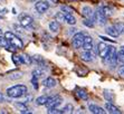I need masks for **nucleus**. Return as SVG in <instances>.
<instances>
[{
	"instance_id": "obj_1",
	"label": "nucleus",
	"mask_w": 124,
	"mask_h": 114,
	"mask_svg": "<svg viewBox=\"0 0 124 114\" xmlns=\"http://www.w3.org/2000/svg\"><path fill=\"white\" fill-rule=\"evenodd\" d=\"M28 92V89H27L26 85H15V86H11L7 90V95L11 98H19V97H23V95L26 94Z\"/></svg>"
},
{
	"instance_id": "obj_2",
	"label": "nucleus",
	"mask_w": 124,
	"mask_h": 114,
	"mask_svg": "<svg viewBox=\"0 0 124 114\" xmlns=\"http://www.w3.org/2000/svg\"><path fill=\"white\" fill-rule=\"evenodd\" d=\"M5 37L8 39V41L10 44H11L12 46H15L17 49H19V48H23V40L20 39V38L18 37V36H16V35L14 34V33H11V32H7L6 34H5Z\"/></svg>"
},
{
	"instance_id": "obj_3",
	"label": "nucleus",
	"mask_w": 124,
	"mask_h": 114,
	"mask_svg": "<svg viewBox=\"0 0 124 114\" xmlns=\"http://www.w3.org/2000/svg\"><path fill=\"white\" fill-rule=\"evenodd\" d=\"M84 38H85V34L84 33H77L74 35V37L72 39V45L75 49L82 48V46L84 44Z\"/></svg>"
},
{
	"instance_id": "obj_4",
	"label": "nucleus",
	"mask_w": 124,
	"mask_h": 114,
	"mask_svg": "<svg viewBox=\"0 0 124 114\" xmlns=\"http://www.w3.org/2000/svg\"><path fill=\"white\" fill-rule=\"evenodd\" d=\"M19 21H20V25L23 26V27H29V26L34 23V19H32V17H30L29 15L21 14L20 16H19Z\"/></svg>"
},
{
	"instance_id": "obj_5",
	"label": "nucleus",
	"mask_w": 124,
	"mask_h": 114,
	"mask_svg": "<svg viewBox=\"0 0 124 114\" xmlns=\"http://www.w3.org/2000/svg\"><path fill=\"white\" fill-rule=\"evenodd\" d=\"M82 15H83L85 18H88V19L93 20V21L95 19V11L88 6H84L83 8H82Z\"/></svg>"
},
{
	"instance_id": "obj_6",
	"label": "nucleus",
	"mask_w": 124,
	"mask_h": 114,
	"mask_svg": "<svg viewBox=\"0 0 124 114\" xmlns=\"http://www.w3.org/2000/svg\"><path fill=\"white\" fill-rule=\"evenodd\" d=\"M106 20H107V17H105V15L103 14L101 7H100V8L95 11V19H94V23L97 21L100 25H105V24H106Z\"/></svg>"
},
{
	"instance_id": "obj_7",
	"label": "nucleus",
	"mask_w": 124,
	"mask_h": 114,
	"mask_svg": "<svg viewBox=\"0 0 124 114\" xmlns=\"http://www.w3.org/2000/svg\"><path fill=\"white\" fill-rule=\"evenodd\" d=\"M35 8H36V10H37L38 12L44 14V12H46L49 9V3L47 2V1L40 0V1H37V2L35 3Z\"/></svg>"
},
{
	"instance_id": "obj_8",
	"label": "nucleus",
	"mask_w": 124,
	"mask_h": 114,
	"mask_svg": "<svg viewBox=\"0 0 124 114\" xmlns=\"http://www.w3.org/2000/svg\"><path fill=\"white\" fill-rule=\"evenodd\" d=\"M81 58L84 62H92L95 58V55H94L93 50H83L81 53Z\"/></svg>"
},
{
	"instance_id": "obj_9",
	"label": "nucleus",
	"mask_w": 124,
	"mask_h": 114,
	"mask_svg": "<svg viewBox=\"0 0 124 114\" xmlns=\"http://www.w3.org/2000/svg\"><path fill=\"white\" fill-rule=\"evenodd\" d=\"M108 47L110 46H107L105 43H100L97 45V54L100 55V57H102L103 58L105 55H106L107 50H108Z\"/></svg>"
},
{
	"instance_id": "obj_10",
	"label": "nucleus",
	"mask_w": 124,
	"mask_h": 114,
	"mask_svg": "<svg viewBox=\"0 0 124 114\" xmlns=\"http://www.w3.org/2000/svg\"><path fill=\"white\" fill-rule=\"evenodd\" d=\"M105 110H106V112H108L111 114H121V111L111 102H107L105 104Z\"/></svg>"
},
{
	"instance_id": "obj_11",
	"label": "nucleus",
	"mask_w": 124,
	"mask_h": 114,
	"mask_svg": "<svg viewBox=\"0 0 124 114\" xmlns=\"http://www.w3.org/2000/svg\"><path fill=\"white\" fill-rule=\"evenodd\" d=\"M88 110L93 114H105L106 113V111H104L103 107H100L98 105H95V104H90L88 105Z\"/></svg>"
},
{
	"instance_id": "obj_12",
	"label": "nucleus",
	"mask_w": 124,
	"mask_h": 114,
	"mask_svg": "<svg viewBox=\"0 0 124 114\" xmlns=\"http://www.w3.org/2000/svg\"><path fill=\"white\" fill-rule=\"evenodd\" d=\"M56 85H57V81H56L54 77L49 76L44 81V86L47 87V89H53V87H55Z\"/></svg>"
},
{
	"instance_id": "obj_13",
	"label": "nucleus",
	"mask_w": 124,
	"mask_h": 114,
	"mask_svg": "<svg viewBox=\"0 0 124 114\" xmlns=\"http://www.w3.org/2000/svg\"><path fill=\"white\" fill-rule=\"evenodd\" d=\"M23 73L21 71H15V72L9 73L8 77L11 81H17V80H20V78H23Z\"/></svg>"
},
{
	"instance_id": "obj_14",
	"label": "nucleus",
	"mask_w": 124,
	"mask_h": 114,
	"mask_svg": "<svg viewBox=\"0 0 124 114\" xmlns=\"http://www.w3.org/2000/svg\"><path fill=\"white\" fill-rule=\"evenodd\" d=\"M106 33H107V35H110L111 37H114V38H116V37L120 36V33L117 32V29H116L114 26H110V27H107Z\"/></svg>"
},
{
	"instance_id": "obj_15",
	"label": "nucleus",
	"mask_w": 124,
	"mask_h": 114,
	"mask_svg": "<svg viewBox=\"0 0 124 114\" xmlns=\"http://www.w3.org/2000/svg\"><path fill=\"white\" fill-rule=\"evenodd\" d=\"M116 58H117V64L124 65V46H122L118 53H116Z\"/></svg>"
},
{
	"instance_id": "obj_16",
	"label": "nucleus",
	"mask_w": 124,
	"mask_h": 114,
	"mask_svg": "<svg viewBox=\"0 0 124 114\" xmlns=\"http://www.w3.org/2000/svg\"><path fill=\"white\" fill-rule=\"evenodd\" d=\"M59 29H61V26H59V23L57 20H54V21L49 24V30L52 33H58Z\"/></svg>"
},
{
	"instance_id": "obj_17",
	"label": "nucleus",
	"mask_w": 124,
	"mask_h": 114,
	"mask_svg": "<svg viewBox=\"0 0 124 114\" xmlns=\"http://www.w3.org/2000/svg\"><path fill=\"white\" fill-rule=\"evenodd\" d=\"M65 15V23H67L68 25L74 26L76 24V18L73 16V14H64Z\"/></svg>"
},
{
	"instance_id": "obj_18",
	"label": "nucleus",
	"mask_w": 124,
	"mask_h": 114,
	"mask_svg": "<svg viewBox=\"0 0 124 114\" xmlns=\"http://www.w3.org/2000/svg\"><path fill=\"white\" fill-rule=\"evenodd\" d=\"M76 95L84 101H86L87 98H88V95H87L86 90H84V89H77L76 90Z\"/></svg>"
},
{
	"instance_id": "obj_19",
	"label": "nucleus",
	"mask_w": 124,
	"mask_h": 114,
	"mask_svg": "<svg viewBox=\"0 0 124 114\" xmlns=\"http://www.w3.org/2000/svg\"><path fill=\"white\" fill-rule=\"evenodd\" d=\"M103 96L104 98L108 102H112L114 100V94H113V92L110 91V90H104L103 91Z\"/></svg>"
},
{
	"instance_id": "obj_20",
	"label": "nucleus",
	"mask_w": 124,
	"mask_h": 114,
	"mask_svg": "<svg viewBox=\"0 0 124 114\" xmlns=\"http://www.w3.org/2000/svg\"><path fill=\"white\" fill-rule=\"evenodd\" d=\"M32 62L36 63L38 66H45V64H46L45 59H44L41 56H39V55H36V56L32 57Z\"/></svg>"
},
{
	"instance_id": "obj_21",
	"label": "nucleus",
	"mask_w": 124,
	"mask_h": 114,
	"mask_svg": "<svg viewBox=\"0 0 124 114\" xmlns=\"http://www.w3.org/2000/svg\"><path fill=\"white\" fill-rule=\"evenodd\" d=\"M20 57H21L23 64H26V65H31L32 64V57H30L29 55L23 54V55H20Z\"/></svg>"
},
{
	"instance_id": "obj_22",
	"label": "nucleus",
	"mask_w": 124,
	"mask_h": 114,
	"mask_svg": "<svg viewBox=\"0 0 124 114\" xmlns=\"http://www.w3.org/2000/svg\"><path fill=\"white\" fill-rule=\"evenodd\" d=\"M101 9H102V11H103V14L105 15V17H111L113 15V8H111V7H108V6H104V7H101Z\"/></svg>"
},
{
	"instance_id": "obj_23",
	"label": "nucleus",
	"mask_w": 124,
	"mask_h": 114,
	"mask_svg": "<svg viewBox=\"0 0 124 114\" xmlns=\"http://www.w3.org/2000/svg\"><path fill=\"white\" fill-rule=\"evenodd\" d=\"M47 100H48V96H47V95H41V96H39L37 100H36V105H38V106L45 105Z\"/></svg>"
},
{
	"instance_id": "obj_24",
	"label": "nucleus",
	"mask_w": 124,
	"mask_h": 114,
	"mask_svg": "<svg viewBox=\"0 0 124 114\" xmlns=\"http://www.w3.org/2000/svg\"><path fill=\"white\" fill-rule=\"evenodd\" d=\"M9 45H10V43L8 41V39H7L5 36H0V47L8 49Z\"/></svg>"
},
{
	"instance_id": "obj_25",
	"label": "nucleus",
	"mask_w": 124,
	"mask_h": 114,
	"mask_svg": "<svg viewBox=\"0 0 124 114\" xmlns=\"http://www.w3.org/2000/svg\"><path fill=\"white\" fill-rule=\"evenodd\" d=\"M73 110H74V106H73L72 104H66V105L61 110V112L64 114H67V113L70 114V113H73Z\"/></svg>"
},
{
	"instance_id": "obj_26",
	"label": "nucleus",
	"mask_w": 124,
	"mask_h": 114,
	"mask_svg": "<svg viewBox=\"0 0 124 114\" xmlns=\"http://www.w3.org/2000/svg\"><path fill=\"white\" fill-rule=\"evenodd\" d=\"M16 106H17V108H19L20 113H30V112L28 111V108L25 106V103L19 102V103H17V104H16Z\"/></svg>"
},
{
	"instance_id": "obj_27",
	"label": "nucleus",
	"mask_w": 124,
	"mask_h": 114,
	"mask_svg": "<svg viewBox=\"0 0 124 114\" xmlns=\"http://www.w3.org/2000/svg\"><path fill=\"white\" fill-rule=\"evenodd\" d=\"M12 62L15 63V65L16 66H20L21 64H23L20 55H12Z\"/></svg>"
},
{
	"instance_id": "obj_28",
	"label": "nucleus",
	"mask_w": 124,
	"mask_h": 114,
	"mask_svg": "<svg viewBox=\"0 0 124 114\" xmlns=\"http://www.w3.org/2000/svg\"><path fill=\"white\" fill-rule=\"evenodd\" d=\"M43 75H44V71H41V68H35L34 71H32V76L34 77L40 78Z\"/></svg>"
},
{
	"instance_id": "obj_29",
	"label": "nucleus",
	"mask_w": 124,
	"mask_h": 114,
	"mask_svg": "<svg viewBox=\"0 0 124 114\" xmlns=\"http://www.w3.org/2000/svg\"><path fill=\"white\" fill-rule=\"evenodd\" d=\"M113 26L117 29V32L120 33V35L124 34V23H116V24H114Z\"/></svg>"
},
{
	"instance_id": "obj_30",
	"label": "nucleus",
	"mask_w": 124,
	"mask_h": 114,
	"mask_svg": "<svg viewBox=\"0 0 124 114\" xmlns=\"http://www.w3.org/2000/svg\"><path fill=\"white\" fill-rule=\"evenodd\" d=\"M61 11L64 12V14H73L74 12V9L70 8L68 6H62L61 7Z\"/></svg>"
},
{
	"instance_id": "obj_31",
	"label": "nucleus",
	"mask_w": 124,
	"mask_h": 114,
	"mask_svg": "<svg viewBox=\"0 0 124 114\" xmlns=\"http://www.w3.org/2000/svg\"><path fill=\"white\" fill-rule=\"evenodd\" d=\"M55 19L57 20V21H59V23L65 21V15H64V12H57V14L55 15Z\"/></svg>"
},
{
	"instance_id": "obj_32",
	"label": "nucleus",
	"mask_w": 124,
	"mask_h": 114,
	"mask_svg": "<svg viewBox=\"0 0 124 114\" xmlns=\"http://www.w3.org/2000/svg\"><path fill=\"white\" fill-rule=\"evenodd\" d=\"M32 100H34V97H32V95H29L28 93H26V94L23 95V98L21 102L23 103H29V102H32Z\"/></svg>"
},
{
	"instance_id": "obj_33",
	"label": "nucleus",
	"mask_w": 124,
	"mask_h": 114,
	"mask_svg": "<svg viewBox=\"0 0 124 114\" xmlns=\"http://www.w3.org/2000/svg\"><path fill=\"white\" fill-rule=\"evenodd\" d=\"M83 25L84 26H86V27H93L94 26V21L91 19H88V18H85L83 21Z\"/></svg>"
},
{
	"instance_id": "obj_34",
	"label": "nucleus",
	"mask_w": 124,
	"mask_h": 114,
	"mask_svg": "<svg viewBox=\"0 0 124 114\" xmlns=\"http://www.w3.org/2000/svg\"><path fill=\"white\" fill-rule=\"evenodd\" d=\"M84 48V50H93V43H84L83 46H82Z\"/></svg>"
},
{
	"instance_id": "obj_35",
	"label": "nucleus",
	"mask_w": 124,
	"mask_h": 114,
	"mask_svg": "<svg viewBox=\"0 0 124 114\" xmlns=\"http://www.w3.org/2000/svg\"><path fill=\"white\" fill-rule=\"evenodd\" d=\"M31 83H32V85H34L35 90H38V78H37V77H34V76H32Z\"/></svg>"
},
{
	"instance_id": "obj_36",
	"label": "nucleus",
	"mask_w": 124,
	"mask_h": 114,
	"mask_svg": "<svg viewBox=\"0 0 124 114\" xmlns=\"http://www.w3.org/2000/svg\"><path fill=\"white\" fill-rule=\"evenodd\" d=\"M48 113L49 114H54V113H62V112H61V110H59V108L52 107V108H48Z\"/></svg>"
},
{
	"instance_id": "obj_37",
	"label": "nucleus",
	"mask_w": 124,
	"mask_h": 114,
	"mask_svg": "<svg viewBox=\"0 0 124 114\" xmlns=\"http://www.w3.org/2000/svg\"><path fill=\"white\" fill-rule=\"evenodd\" d=\"M84 43H93V38L88 35H85V38H84Z\"/></svg>"
},
{
	"instance_id": "obj_38",
	"label": "nucleus",
	"mask_w": 124,
	"mask_h": 114,
	"mask_svg": "<svg viewBox=\"0 0 124 114\" xmlns=\"http://www.w3.org/2000/svg\"><path fill=\"white\" fill-rule=\"evenodd\" d=\"M100 37H101L102 39H104V40H108V41H113V43H115V41H114V40H112V39H108V38L104 37V36H100Z\"/></svg>"
},
{
	"instance_id": "obj_39",
	"label": "nucleus",
	"mask_w": 124,
	"mask_h": 114,
	"mask_svg": "<svg viewBox=\"0 0 124 114\" xmlns=\"http://www.w3.org/2000/svg\"><path fill=\"white\" fill-rule=\"evenodd\" d=\"M2 101H3V95H2V93L0 92V103L2 102Z\"/></svg>"
},
{
	"instance_id": "obj_40",
	"label": "nucleus",
	"mask_w": 124,
	"mask_h": 114,
	"mask_svg": "<svg viewBox=\"0 0 124 114\" xmlns=\"http://www.w3.org/2000/svg\"><path fill=\"white\" fill-rule=\"evenodd\" d=\"M0 12H2V14H5V12H7V9H1V10H0Z\"/></svg>"
},
{
	"instance_id": "obj_41",
	"label": "nucleus",
	"mask_w": 124,
	"mask_h": 114,
	"mask_svg": "<svg viewBox=\"0 0 124 114\" xmlns=\"http://www.w3.org/2000/svg\"><path fill=\"white\" fill-rule=\"evenodd\" d=\"M0 35H2V30L1 29H0Z\"/></svg>"
},
{
	"instance_id": "obj_42",
	"label": "nucleus",
	"mask_w": 124,
	"mask_h": 114,
	"mask_svg": "<svg viewBox=\"0 0 124 114\" xmlns=\"http://www.w3.org/2000/svg\"><path fill=\"white\" fill-rule=\"evenodd\" d=\"M0 19H2V16H1V15H0Z\"/></svg>"
},
{
	"instance_id": "obj_43",
	"label": "nucleus",
	"mask_w": 124,
	"mask_h": 114,
	"mask_svg": "<svg viewBox=\"0 0 124 114\" xmlns=\"http://www.w3.org/2000/svg\"><path fill=\"white\" fill-rule=\"evenodd\" d=\"M30 1H37V0H30Z\"/></svg>"
},
{
	"instance_id": "obj_44",
	"label": "nucleus",
	"mask_w": 124,
	"mask_h": 114,
	"mask_svg": "<svg viewBox=\"0 0 124 114\" xmlns=\"http://www.w3.org/2000/svg\"><path fill=\"white\" fill-rule=\"evenodd\" d=\"M69 1H75V0H69Z\"/></svg>"
}]
</instances>
